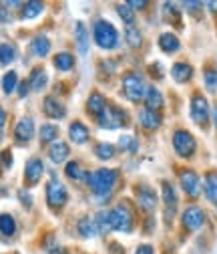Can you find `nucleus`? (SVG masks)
<instances>
[{
	"label": "nucleus",
	"mask_w": 217,
	"mask_h": 254,
	"mask_svg": "<svg viewBox=\"0 0 217 254\" xmlns=\"http://www.w3.org/2000/svg\"><path fill=\"white\" fill-rule=\"evenodd\" d=\"M137 202L143 210L151 212V210H155V206H157V196H155V192L149 186H139L137 188Z\"/></svg>",
	"instance_id": "dca6fc26"
},
{
	"label": "nucleus",
	"mask_w": 217,
	"mask_h": 254,
	"mask_svg": "<svg viewBox=\"0 0 217 254\" xmlns=\"http://www.w3.org/2000/svg\"><path fill=\"white\" fill-rule=\"evenodd\" d=\"M8 20V10L4 8V4H0V22H6Z\"/></svg>",
	"instance_id": "09e8293b"
},
{
	"label": "nucleus",
	"mask_w": 217,
	"mask_h": 254,
	"mask_svg": "<svg viewBox=\"0 0 217 254\" xmlns=\"http://www.w3.org/2000/svg\"><path fill=\"white\" fill-rule=\"evenodd\" d=\"M117 180H119V172L117 170L101 168V170H95L92 174H88L87 184H88V190L95 196H107V194L113 192Z\"/></svg>",
	"instance_id": "f257e3e1"
},
{
	"label": "nucleus",
	"mask_w": 217,
	"mask_h": 254,
	"mask_svg": "<svg viewBox=\"0 0 217 254\" xmlns=\"http://www.w3.org/2000/svg\"><path fill=\"white\" fill-rule=\"evenodd\" d=\"M109 252L111 254H125V250H123V246L119 242H111L109 244Z\"/></svg>",
	"instance_id": "a18cd8bd"
},
{
	"label": "nucleus",
	"mask_w": 217,
	"mask_h": 254,
	"mask_svg": "<svg viewBox=\"0 0 217 254\" xmlns=\"http://www.w3.org/2000/svg\"><path fill=\"white\" fill-rule=\"evenodd\" d=\"M205 222V212L199 208V206H189L185 208V212L181 214V224L187 232H195L203 226Z\"/></svg>",
	"instance_id": "9d476101"
},
{
	"label": "nucleus",
	"mask_w": 217,
	"mask_h": 254,
	"mask_svg": "<svg viewBox=\"0 0 217 254\" xmlns=\"http://www.w3.org/2000/svg\"><path fill=\"white\" fill-rule=\"evenodd\" d=\"M43 111L46 117L50 119H63L67 115V107L60 103L56 97H52V95H48V97H44L43 101Z\"/></svg>",
	"instance_id": "2eb2a0df"
},
{
	"label": "nucleus",
	"mask_w": 217,
	"mask_h": 254,
	"mask_svg": "<svg viewBox=\"0 0 217 254\" xmlns=\"http://www.w3.org/2000/svg\"><path fill=\"white\" fill-rule=\"evenodd\" d=\"M0 160L4 162V168H8L10 164H12V155H10V151L8 149H4V151H0Z\"/></svg>",
	"instance_id": "37998d69"
},
{
	"label": "nucleus",
	"mask_w": 217,
	"mask_h": 254,
	"mask_svg": "<svg viewBox=\"0 0 217 254\" xmlns=\"http://www.w3.org/2000/svg\"><path fill=\"white\" fill-rule=\"evenodd\" d=\"M123 93H125V97L129 101L139 103L141 99H145L147 87H145L143 79L137 73H127L125 77H123Z\"/></svg>",
	"instance_id": "423d86ee"
},
{
	"label": "nucleus",
	"mask_w": 217,
	"mask_h": 254,
	"mask_svg": "<svg viewBox=\"0 0 217 254\" xmlns=\"http://www.w3.org/2000/svg\"><path fill=\"white\" fill-rule=\"evenodd\" d=\"M16 232V222L10 214H0V234L12 236Z\"/></svg>",
	"instance_id": "2f4dec72"
},
{
	"label": "nucleus",
	"mask_w": 217,
	"mask_h": 254,
	"mask_svg": "<svg viewBox=\"0 0 217 254\" xmlns=\"http://www.w3.org/2000/svg\"><path fill=\"white\" fill-rule=\"evenodd\" d=\"M213 119H215V125H217V105H215V109H213Z\"/></svg>",
	"instance_id": "864d4df0"
},
{
	"label": "nucleus",
	"mask_w": 217,
	"mask_h": 254,
	"mask_svg": "<svg viewBox=\"0 0 217 254\" xmlns=\"http://www.w3.org/2000/svg\"><path fill=\"white\" fill-rule=\"evenodd\" d=\"M18 198L22 200V204H24L26 208H30V206H33V198H30V194H26L24 190H20V192H18Z\"/></svg>",
	"instance_id": "79ce46f5"
},
{
	"label": "nucleus",
	"mask_w": 217,
	"mask_h": 254,
	"mask_svg": "<svg viewBox=\"0 0 217 254\" xmlns=\"http://www.w3.org/2000/svg\"><path fill=\"white\" fill-rule=\"evenodd\" d=\"M139 121H141V125L145 127L147 131H153V129H157V127L161 125V115H159V111H151V109L145 107L139 113Z\"/></svg>",
	"instance_id": "6ab92c4d"
},
{
	"label": "nucleus",
	"mask_w": 217,
	"mask_h": 254,
	"mask_svg": "<svg viewBox=\"0 0 217 254\" xmlns=\"http://www.w3.org/2000/svg\"><path fill=\"white\" fill-rule=\"evenodd\" d=\"M16 59V49L8 43H0V67H6Z\"/></svg>",
	"instance_id": "c756f323"
},
{
	"label": "nucleus",
	"mask_w": 217,
	"mask_h": 254,
	"mask_svg": "<svg viewBox=\"0 0 217 254\" xmlns=\"http://www.w3.org/2000/svg\"><path fill=\"white\" fill-rule=\"evenodd\" d=\"M75 37H77V49H79V53L81 55H87V51H88V30H87L85 22H81V20L77 22Z\"/></svg>",
	"instance_id": "b1692460"
},
{
	"label": "nucleus",
	"mask_w": 217,
	"mask_h": 254,
	"mask_svg": "<svg viewBox=\"0 0 217 254\" xmlns=\"http://www.w3.org/2000/svg\"><path fill=\"white\" fill-rule=\"evenodd\" d=\"M107 97L103 93H99V91H92L90 95H88V99H87V113L90 115V117H101L103 113H105V109H107Z\"/></svg>",
	"instance_id": "ddd939ff"
},
{
	"label": "nucleus",
	"mask_w": 217,
	"mask_h": 254,
	"mask_svg": "<svg viewBox=\"0 0 217 254\" xmlns=\"http://www.w3.org/2000/svg\"><path fill=\"white\" fill-rule=\"evenodd\" d=\"M119 147L125 151H137V139L133 135H123L119 139Z\"/></svg>",
	"instance_id": "ea45409f"
},
{
	"label": "nucleus",
	"mask_w": 217,
	"mask_h": 254,
	"mask_svg": "<svg viewBox=\"0 0 217 254\" xmlns=\"http://www.w3.org/2000/svg\"><path fill=\"white\" fill-rule=\"evenodd\" d=\"M95 153L99 160H111V157L115 155V145L111 143H97L95 145Z\"/></svg>",
	"instance_id": "4c0bfd02"
},
{
	"label": "nucleus",
	"mask_w": 217,
	"mask_h": 254,
	"mask_svg": "<svg viewBox=\"0 0 217 254\" xmlns=\"http://www.w3.org/2000/svg\"><path fill=\"white\" fill-rule=\"evenodd\" d=\"M135 254H155V250H153V246L143 244V246H139V248H137V252H135Z\"/></svg>",
	"instance_id": "de8ad7c7"
},
{
	"label": "nucleus",
	"mask_w": 217,
	"mask_h": 254,
	"mask_svg": "<svg viewBox=\"0 0 217 254\" xmlns=\"http://www.w3.org/2000/svg\"><path fill=\"white\" fill-rule=\"evenodd\" d=\"M179 182H181L183 192L191 200H197V196L201 194V182H199L197 172L191 168H179Z\"/></svg>",
	"instance_id": "6e6552de"
},
{
	"label": "nucleus",
	"mask_w": 217,
	"mask_h": 254,
	"mask_svg": "<svg viewBox=\"0 0 217 254\" xmlns=\"http://www.w3.org/2000/svg\"><path fill=\"white\" fill-rule=\"evenodd\" d=\"M35 137V121L30 117H22L14 127V139L18 143H28Z\"/></svg>",
	"instance_id": "4468645a"
},
{
	"label": "nucleus",
	"mask_w": 217,
	"mask_h": 254,
	"mask_svg": "<svg viewBox=\"0 0 217 254\" xmlns=\"http://www.w3.org/2000/svg\"><path fill=\"white\" fill-rule=\"evenodd\" d=\"M65 174H67V178H69V180H73V182H83V180H87V178H88V174L81 168V164H79V162H69V164H67V168H65Z\"/></svg>",
	"instance_id": "c85d7f7f"
},
{
	"label": "nucleus",
	"mask_w": 217,
	"mask_h": 254,
	"mask_svg": "<svg viewBox=\"0 0 217 254\" xmlns=\"http://www.w3.org/2000/svg\"><path fill=\"white\" fill-rule=\"evenodd\" d=\"M203 190H205L207 200L213 202V204H217V174H215V172H209V174L205 176Z\"/></svg>",
	"instance_id": "a878e982"
},
{
	"label": "nucleus",
	"mask_w": 217,
	"mask_h": 254,
	"mask_svg": "<svg viewBox=\"0 0 217 254\" xmlns=\"http://www.w3.org/2000/svg\"><path fill=\"white\" fill-rule=\"evenodd\" d=\"M127 119H129V115L119 105L109 103L105 113L99 117V125L103 127V129H117V127H121V125H127Z\"/></svg>",
	"instance_id": "0eeeda50"
},
{
	"label": "nucleus",
	"mask_w": 217,
	"mask_h": 254,
	"mask_svg": "<svg viewBox=\"0 0 217 254\" xmlns=\"http://www.w3.org/2000/svg\"><path fill=\"white\" fill-rule=\"evenodd\" d=\"M77 230H79V234H81V236H85V238H90V236L99 234V232H97V226H95V220H90L88 216H85V218H81V220H79Z\"/></svg>",
	"instance_id": "cd10ccee"
},
{
	"label": "nucleus",
	"mask_w": 217,
	"mask_h": 254,
	"mask_svg": "<svg viewBox=\"0 0 217 254\" xmlns=\"http://www.w3.org/2000/svg\"><path fill=\"white\" fill-rule=\"evenodd\" d=\"M127 4H129L131 8H137V10H141V8H145V6H147L145 0H129Z\"/></svg>",
	"instance_id": "49530a36"
},
{
	"label": "nucleus",
	"mask_w": 217,
	"mask_h": 254,
	"mask_svg": "<svg viewBox=\"0 0 217 254\" xmlns=\"http://www.w3.org/2000/svg\"><path fill=\"white\" fill-rule=\"evenodd\" d=\"M46 81H48V77H46V71L43 67H35L33 73H30V79H28L33 91H43L46 87Z\"/></svg>",
	"instance_id": "393cba45"
},
{
	"label": "nucleus",
	"mask_w": 217,
	"mask_h": 254,
	"mask_svg": "<svg viewBox=\"0 0 217 254\" xmlns=\"http://www.w3.org/2000/svg\"><path fill=\"white\" fill-rule=\"evenodd\" d=\"M58 127L56 125H52V123H44L43 127H41V143L44 145V143H50V141H54L56 137H58Z\"/></svg>",
	"instance_id": "473e14b6"
},
{
	"label": "nucleus",
	"mask_w": 217,
	"mask_h": 254,
	"mask_svg": "<svg viewBox=\"0 0 217 254\" xmlns=\"http://www.w3.org/2000/svg\"><path fill=\"white\" fill-rule=\"evenodd\" d=\"M28 91H30V83H28V81H22V83L18 85V95H20V97H26Z\"/></svg>",
	"instance_id": "c03bdc74"
},
{
	"label": "nucleus",
	"mask_w": 217,
	"mask_h": 254,
	"mask_svg": "<svg viewBox=\"0 0 217 254\" xmlns=\"http://www.w3.org/2000/svg\"><path fill=\"white\" fill-rule=\"evenodd\" d=\"M43 8H44V4H43V2H26V4H22L20 16H22L24 20L35 18V16H39V14L43 12Z\"/></svg>",
	"instance_id": "72a5a7b5"
},
{
	"label": "nucleus",
	"mask_w": 217,
	"mask_h": 254,
	"mask_svg": "<svg viewBox=\"0 0 217 254\" xmlns=\"http://www.w3.org/2000/svg\"><path fill=\"white\" fill-rule=\"evenodd\" d=\"M125 39H127L129 47H133V49H139L143 45V35H141V30L135 24L125 28Z\"/></svg>",
	"instance_id": "7c9ffc66"
},
{
	"label": "nucleus",
	"mask_w": 217,
	"mask_h": 254,
	"mask_svg": "<svg viewBox=\"0 0 217 254\" xmlns=\"http://www.w3.org/2000/svg\"><path fill=\"white\" fill-rule=\"evenodd\" d=\"M30 53L39 59H44L50 53V41L46 37H35L30 41Z\"/></svg>",
	"instance_id": "5701e85b"
},
{
	"label": "nucleus",
	"mask_w": 217,
	"mask_h": 254,
	"mask_svg": "<svg viewBox=\"0 0 217 254\" xmlns=\"http://www.w3.org/2000/svg\"><path fill=\"white\" fill-rule=\"evenodd\" d=\"M145 105H147V109H151V111L161 109V107H163V95H161V91L155 89V87H147Z\"/></svg>",
	"instance_id": "412c9836"
},
{
	"label": "nucleus",
	"mask_w": 217,
	"mask_h": 254,
	"mask_svg": "<svg viewBox=\"0 0 217 254\" xmlns=\"http://www.w3.org/2000/svg\"><path fill=\"white\" fill-rule=\"evenodd\" d=\"M92 37H95V43L97 47L105 49V51H113L119 47V33L117 28L105 20V18H99L95 24H92Z\"/></svg>",
	"instance_id": "f03ea898"
},
{
	"label": "nucleus",
	"mask_w": 217,
	"mask_h": 254,
	"mask_svg": "<svg viewBox=\"0 0 217 254\" xmlns=\"http://www.w3.org/2000/svg\"><path fill=\"white\" fill-rule=\"evenodd\" d=\"M173 149L179 157L189 160V157H193L195 151H197V141L187 129H177L173 133Z\"/></svg>",
	"instance_id": "7ed1b4c3"
},
{
	"label": "nucleus",
	"mask_w": 217,
	"mask_h": 254,
	"mask_svg": "<svg viewBox=\"0 0 217 254\" xmlns=\"http://www.w3.org/2000/svg\"><path fill=\"white\" fill-rule=\"evenodd\" d=\"M191 119L199 125V127H207V121H209V103L205 99L203 93H193L191 97Z\"/></svg>",
	"instance_id": "1a4fd4ad"
},
{
	"label": "nucleus",
	"mask_w": 217,
	"mask_h": 254,
	"mask_svg": "<svg viewBox=\"0 0 217 254\" xmlns=\"http://www.w3.org/2000/svg\"><path fill=\"white\" fill-rule=\"evenodd\" d=\"M109 222H111V230L119 232H131L133 230V212L129 206L119 204L117 208L109 210Z\"/></svg>",
	"instance_id": "20e7f679"
},
{
	"label": "nucleus",
	"mask_w": 217,
	"mask_h": 254,
	"mask_svg": "<svg viewBox=\"0 0 217 254\" xmlns=\"http://www.w3.org/2000/svg\"><path fill=\"white\" fill-rule=\"evenodd\" d=\"M46 202L48 206L58 212V210H63L69 202V192H67V188L65 184H60L56 178H52L48 184H46Z\"/></svg>",
	"instance_id": "39448f33"
},
{
	"label": "nucleus",
	"mask_w": 217,
	"mask_h": 254,
	"mask_svg": "<svg viewBox=\"0 0 217 254\" xmlns=\"http://www.w3.org/2000/svg\"><path fill=\"white\" fill-rule=\"evenodd\" d=\"M44 174V166H43V160L41 157H30L26 162V168H24V186L26 188H33L41 182Z\"/></svg>",
	"instance_id": "9b49d317"
},
{
	"label": "nucleus",
	"mask_w": 217,
	"mask_h": 254,
	"mask_svg": "<svg viewBox=\"0 0 217 254\" xmlns=\"http://www.w3.org/2000/svg\"><path fill=\"white\" fill-rule=\"evenodd\" d=\"M69 137H71V141H75L77 145L87 143L88 137H90L88 127H87L85 123H81V121H73L71 127H69Z\"/></svg>",
	"instance_id": "f3484780"
},
{
	"label": "nucleus",
	"mask_w": 217,
	"mask_h": 254,
	"mask_svg": "<svg viewBox=\"0 0 217 254\" xmlns=\"http://www.w3.org/2000/svg\"><path fill=\"white\" fill-rule=\"evenodd\" d=\"M4 123H6V111L0 107V131H2V127H4Z\"/></svg>",
	"instance_id": "3c124183"
},
{
	"label": "nucleus",
	"mask_w": 217,
	"mask_h": 254,
	"mask_svg": "<svg viewBox=\"0 0 217 254\" xmlns=\"http://www.w3.org/2000/svg\"><path fill=\"white\" fill-rule=\"evenodd\" d=\"M117 12H119V16L125 20V24L127 26H133L135 24V14H133V8L129 6V4H119L117 6Z\"/></svg>",
	"instance_id": "58836bf2"
},
{
	"label": "nucleus",
	"mask_w": 217,
	"mask_h": 254,
	"mask_svg": "<svg viewBox=\"0 0 217 254\" xmlns=\"http://www.w3.org/2000/svg\"><path fill=\"white\" fill-rule=\"evenodd\" d=\"M163 10H165V14L169 16V20H173V18H175V24H177V26H181V18H179V10H177V8L173 6V4H169V2H167Z\"/></svg>",
	"instance_id": "a19ab883"
},
{
	"label": "nucleus",
	"mask_w": 217,
	"mask_h": 254,
	"mask_svg": "<svg viewBox=\"0 0 217 254\" xmlns=\"http://www.w3.org/2000/svg\"><path fill=\"white\" fill-rule=\"evenodd\" d=\"M52 65H54V69H58V71H71V69L75 67V57H73L71 53H58V55H54V59H52Z\"/></svg>",
	"instance_id": "bb28decb"
},
{
	"label": "nucleus",
	"mask_w": 217,
	"mask_h": 254,
	"mask_svg": "<svg viewBox=\"0 0 217 254\" xmlns=\"http://www.w3.org/2000/svg\"><path fill=\"white\" fill-rule=\"evenodd\" d=\"M171 77L177 81V83H189L191 77H193V67L189 65V63H175V65L171 67Z\"/></svg>",
	"instance_id": "a211bd4d"
},
{
	"label": "nucleus",
	"mask_w": 217,
	"mask_h": 254,
	"mask_svg": "<svg viewBox=\"0 0 217 254\" xmlns=\"http://www.w3.org/2000/svg\"><path fill=\"white\" fill-rule=\"evenodd\" d=\"M159 49L163 53H167V55H173V53H177L181 49V43L173 33H163L159 37Z\"/></svg>",
	"instance_id": "4be33fe9"
},
{
	"label": "nucleus",
	"mask_w": 217,
	"mask_h": 254,
	"mask_svg": "<svg viewBox=\"0 0 217 254\" xmlns=\"http://www.w3.org/2000/svg\"><path fill=\"white\" fill-rule=\"evenodd\" d=\"M46 254H69V252H67V248H58V246H54V248L46 250Z\"/></svg>",
	"instance_id": "8fccbe9b"
},
{
	"label": "nucleus",
	"mask_w": 217,
	"mask_h": 254,
	"mask_svg": "<svg viewBox=\"0 0 217 254\" xmlns=\"http://www.w3.org/2000/svg\"><path fill=\"white\" fill-rule=\"evenodd\" d=\"M95 226L99 234H109L111 232V222H109V212H99L95 218Z\"/></svg>",
	"instance_id": "f704fd0d"
},
{
	"label": "nucleus",
	"mask_w": 217,
	"mask_h": 254,
	"mask_svg": "<svg viewBox=\"0 0 217 254\" xmlns=\"http://www.w3.org/2000/svg\"><path fill=\"white\" fill-rule=\"evenodd\" d=\"M203 79H205V85L209 87V91H217V65L205 67Z\"/></svg>",
	"instance_id": "c9c22d12"
},
{
	"label": "nucleus",
	"mask_w": 217,
	"mask_h": 254,
	"mask_svg": "<svg viewBox=\"0 0 217 254\" xmlns=\"http://www.w3.org/2000/svg\"><path fill=\"white\" fill-rule=\"evenodd\" d=\"M16 85H18V75H16V71H8V73L2 77V89H4V93L10 95V93L16 89Z\"/></svg>",
	"instance_id": "e433bc0d"
},
{
	"label": "nucleus",
	"mask_w": 217,
	"mask_h": 254,
	"mask_svg": "<svg viewBox=\"0 0 217 254\" xmlns=\"http://www.w3.org/2000/svg\"><path fill=\"white\" fill-rule=\"evenodd\" d=\"M161 192H163V204H165V220H167V224H171V218H173L175 208H177L175 188L169 182H161Z\"/></svg>",
	"instance_id": "f8f14e48"
},
{
	"label": "nucleus",
	"mask_w": 217,
	"mask_h": 254,
	"mask_svg": "<svg viewBox=\"0 0 217 254\" xmlns=\"http://www.w3.org/2000/svg\"><path fill=\"white\" fill-rule=\"evenodd\" d=\"M69 153H71V149H69V145L65 141H54L50 145V149H48V157H50V162H54V164H63L69 157Z\"/></svg>",
	"instance_id": "aec40b11"
},
{
	"label": "nucleus",
	"mask_w": 217,
	"mask_h": 254,
	"mask_svg": "<svg viewBox=\"0 0 217 254\" xmlns=\"http://www.w3.org/2000/svg\"><path fill=\"white\" fill-rule=\"evenodd\" d=\"M207 6H209V10H215V12H217V2H215V0H211V2H207Z\"/></svg>",
	"instance_id": "603ef678"
}]
</instances>
